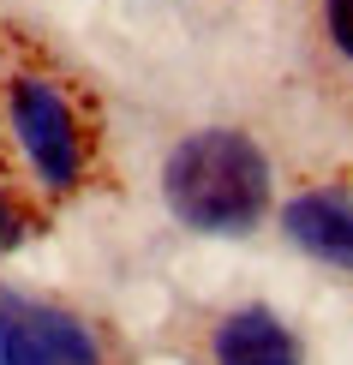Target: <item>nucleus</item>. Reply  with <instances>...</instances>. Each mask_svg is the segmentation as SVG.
<instances>
[{
  "label": "nucleus",
  "mask_w": 353,
  "mask_h": 365,
  "mask_svg": "<svg viewBox=\"0 0 353 365\" xmlns=\"http://www.w3.org/2000/svg\"><path fill=\"white\" fill-rule=\"evenodd\" d=\"M282 227L305 257H317L329 269H353V197L347 192H329V186L300 192L282 210Z\"/></svg>",
  "instance_id": "obj_4"
},
{
  "label": "nucleus",
  "mask_w": 353,
  "mask_h": 365,
  "mask_svg": "<svg viewBox=\"0 0 353 365\" xmlns=\"http://www.w3.org/2000/svg\"><path fill=\"white\" fill-rule=\"evenodd\" d=\"M6 114H12V138H19V150L30 156V168L42 174V186H54V192L78 186L84 138H78V120H72L66 96H60L48 78H19Z\"/></svg>",
  "instance_id": "obj_2"
},
{
  "label": "nucleus",
  "mask_w": 353,
  "mask_h": 365,
  "mask_svg": "<svg viewBox=\"0 0 353 365\" xmlns=\"http://www.w3.org/2000/svg\"><path fill=\"white\" fill-rule=\"evenodd\" d=\"M162 197L198 234H252L270 210V156L234 126L186 132L162 162Z\"/></svg>",
  "instance_id": "obj_1"
},
{
  "label": "nucleus",
  "mask_w": 353,
  "mask_h": 365,
  "mask_svg": "<svg viewBox=\"0 0 353 365\" xmlns=\"http://www.w3.org/2000/svg\"><path fill=\"white\" fill-rule=\"evenodd\" d=\"M210 365H305V347L270 306H240L210 336Z\"/></svg>",
  "instance_id": "obj_5"
},
{
  "label": "nucleus",
  "mask_w": 353,
  "mask_h": 365,
  "mask_svg": "<svg viewBox=\"0 0 353 365\" xmlns=\"http://www.w3.org/2000/svg\"><path fill=\"white\" fill-rule=\"evenodd\" d=\"M324 30L335 42V54L353 60V0H324Z\"/></svg>",
  "instance_id": "obj_6"
},
{
  "label": "nucleus",
  "mask_w": 353,
  "mask_h": 365,
  "mask_svg": "<svg viewBox=\"0 0 353 365\" xmlns=\"http://www.w3.org/2000/svg\"><path fill=\"white\" fill-rule=\"evenodd\" d=\"M30 234V222H24V210L12 204V197H0V252H12L19 240Z\"/></svg>",
  "instance_id": "obj_7"
},
{
  "label": "nucleus",
  "mask_w": 353,
  "mask_h": 365,
  "mask_svg": "<svg viewBox=\"0 0 353 365\" xmlns=\"http://www.w3.org/2000/svg\"><path fill=\"white\" fill-rule=\"evenodd\" d=\"M0 365H102L84 317L0 287Z\"/></svg>",
  "instance_id": "obj_3"
}]
</instances>
